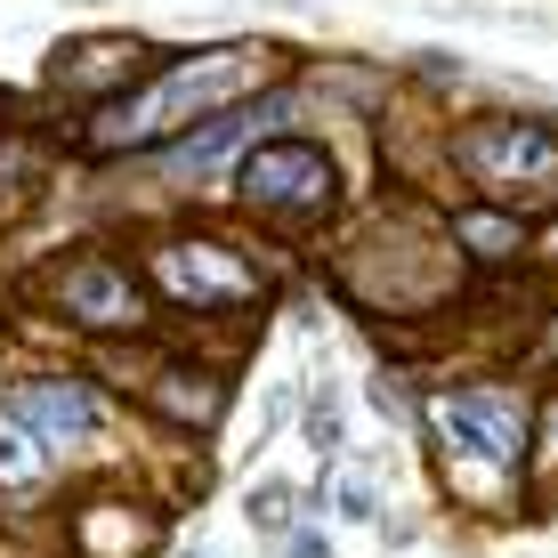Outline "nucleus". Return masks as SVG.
I'll return each instance as SVG.
<instances>
[{"label": "nucleus", "mask_w": 558, "mask_h": 558, "mask_svg": "<svg viewBox=\"0 0 558 558\" xmlns=\"http://www.w3.org/2000/svg\"><path fill=\"white\" fill-rule=\"evenodd\" d=\"M243 82H252V57H243V49H203V57H186V65H170L154 89H138L130 106H113L98 122V138L106 146H146L154 130L195 122V113H210L219 98H235Z\"/></svg>", "instance_id": "1"}, {"label": "nucleus", "mask_w": 558, "mask_h": 558, "mask_svg": "<svg viewBox=\"0 0 558 558\" xmlns=\"http://www.w3.org/2000/svg\"><path fill=\"white\" fill-rule=\"evenodd\" d=\"M429 429L461 470H510L526 453V405L510 389H453L429 405Z\"/></svg>", "instance_id": "2"}, {"label": "nucleus", "mask_w": 558, "mask_h": 558, "mask_svg": "<svg viewBox=\"0 0 558 558\" xmlns=\"http://www.w3.org/2000/svg\"><path fill=\"white\" fill-rule=\"evenodd\" d=\"M461 162H470L486 186L518 195V203H550L558 195V138H550V130H534V122L470 130V138H461Z\"/></svg>", "instance_id": "3"}, {"label": "nucleus", "mask_w": 558, "mask_h": 558, "mask_svg": "<svg viewBox=\"0 0 558 558\" xmlns=\"http://www.w3.org/2000/svg\"><path fill=\"white\" fill-rule=\"evenodd\" d=\"M243 195L267 203V210H324L332 203V162H324L307 138L259 146L252 162H243Z\"/></svg>", "instance_id": "4"}, {"label": "nucleus", "mask_w": 558, "mask_h": 558, "mask_svg": "<svg viewBox=\"0 0 558 558\" xmlns=\"http://www.w3.org/2000/svg\"><path fill=\"white\" fill-rule=\"evenodd\" d=\"M154 276H162L186 307H227V300L252 292V267L227 259L219 243H154Z\"/></svg>", "instance_id": "5"}, {"label": "nucleus", "mask_w": 558, "mask_h": 558, "mask_svg": "<svg viewBox=\"0 0 558 558\" xmlns=\"http://www.w3.org/2000/svg\"><path fill=\"white\" fill-rule=\"evenodd\" d=\"M16 421H25V429L41 437V453H49V446H73V437L98 429V397H89L82 380H25V389H16Z\"/></svg>", "instance_id": "6"}, {"label": "nucleus", "mask_w": 558, "mask_h": 558, "mask_svg": "<svg viewBox=\"0 0 558 558\" xmlns=\"http://www.w3.org/2000/svg\"><path fill=\"white\" fill-rule=\"evenodd\" d=\"M57 292H65V307H73L82 324H138V283H130L113 259L65 267V283H57Z\"/></svg>", "instance_id": "7"}, {"label": "nucleus", "mask_w": 558, "mask_h": 558, "mask_svg": "<svg viewBox=\"0 0 558 558\" xmlns=\"http://www.w3.org/2000/svg\"><path fill=\"white\" fill-rule=\"evenodd\" d=\"M276 113H292V106L276 98V106H259V113H219V122H203L195 138H179V146L162 154V162H170V170H203V162H219L227 146H243V138L259 130V122H276Z\"/></svg>", "instance_id": "8"}, {"label": "nucleus", "mask_w": 558, "mask_h": 558, "mask_svg": "<svg viewBox=\"0 0 558 558\" xmlns=\"http://www.w3.org/2000/svg\"><path fill=\"white\" fill-rule=\"evenodd\" d=\"M41 470H49L41 437H33L16 413H0V494H25V486H41Z\"/></svg>", "instance_id": "9"}, {"label": "nucleus", "mask_w": 558, "mask_h": 558, "mask_svg": "<svg viewBox=\"0 0 558 558\" xmlns=\"http://www.w3.org/2000/svg\"><path fill=\"white\" fill-rule=\"evenodd\" d=\"M461 235H470V252H486V259L518 252V227H510V219H486V210H477V219H461Z\"/></svg>", "instance_id": "10"}, {"label": "nucleus", "mask_w": 558, "mask_h": 558, "mask_svg": "<svg viewBox=\"0 0 558 558\" xmlns=\"http://www.w3.org/2000/svg\"><path fill=\"white\" fill-rule=\"evenodd\" d=\"M252 518H259V526H292V486H259Z\"/></svg>", "instance_id": "11"}, {"label": "nucleus", "mask_w": 558, "mask_h": 558, "mask_svg": "<svg viewBox=\"0 0 558 558\" xmlns=\"http://www.w3.org/2000/svg\"><path fill=\"white\" fill-rule=\"evenodd\" d=\"M307 446H316V453H332V446H340V413H332V405L307 413Z\"/></svg>", "instance_id": "12"}, {"label": "nucleus", "mask_w": 558, "mask_h": 558, "mask_svg": "<svg viewBox=\"0 0 558 558\" xmlns=\"http://www.w3.org/2000/svg\"><path fill=\"white\" fill-rule=\"evenodd\" d=\"M340 510H349V518H373V486H364V477H349V486H340Z\"/></svg>", "instance_id": "13"}, {"label": "nucleus", "mask_w": 558, "mask_h": 558, "mask_svg": "<svg viewBox=\"0 0 558 558\" xmlns=\"http://www.w3.org/2000/svg\"><path fill=\"white\" fill-rule=\"evenodd\" d=\"M292 558H324V534H300V543H292Z\"/></svg>", "instance_id": "14"}, {"label": "nucleus", "mask_w": 558, "mask_h": 558, "mask_svg": "<svg viewBox=\"0 0 558 558\" xmlns=\"http://www.w3.org/2000/svg\"><path fill=\"white\" fill-rule=\"evenodd\" d=\"M186 558H219V550H203V543H195V550H186Z\"/></svg>", "instance_id": "15"}]
</instances>
